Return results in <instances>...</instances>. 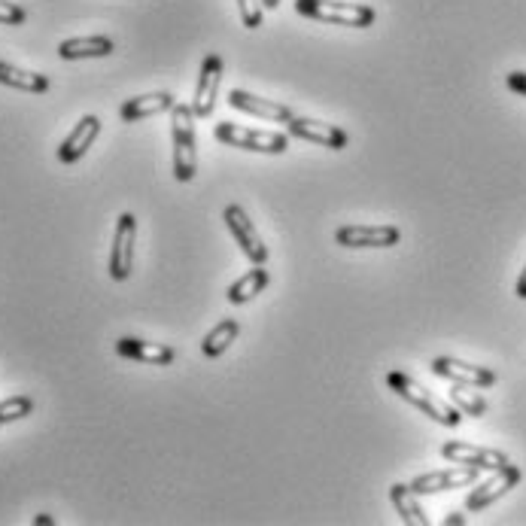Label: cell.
Masks as SVG:
<instances>
[{
	"label": "cell",
	"instance_id": "cell-1",
	"mask_svg": "<svg viewBox=\"0 0 526 526\" xmlns=\"http://www.w3.org/2000/svg\"><path fill=\"white\" fill-rule=\"evenodd\" d=\"M195 113L192 104H174L171 110V137H174V177L192 183L198 174V140H195Z\"/></svg>",
	"mask_w": 526,
	"mask_h": 526
},
{
	"label": "cell",
	"instance_id": "cell-2",
	"mask_svg": "<svg viewBox=\"0 0 526 526\" xmlns=\"http://www.w3.org/2000/svg\"><path fill=\"white\" fill-rule=\"evenodd\" d=\"M387 384H390V390H393L399 399H405L408 405H414L417 411H423V414L432 417L435 423L450 426V429L460 426L463 411H457L454 405H447V402L435 399L426 387H420L414 378H408V374H402V371H390V374H387Z\"/></svg>",
	"mask_w": 526,
	"mask_h": 526
},
{
	"label": "cell",
	"instance_id": "cell-3",
	"mask_svg": "<svg viewBox=\"0 0 526 526\" xmlns=\"http://www.w3.org/2000/svg\"><path fill=\"white\" fill-rule=\"evenodd\" d=\"M295 10L314 22L338 28H368L378 19V13L365 4H338V0H295Z\"/></svg>",
	"mask_w": 526,
	"mask_h": 526
},
{
	"label": "cell",
	"instance_id": "cell-4",
	"mask_svg": "<svg viewBox=\"0 0 526 526\" xmlns=\"http://www.w3.org/2000/svg\"><path fill=\"white\" fill-rule=\"evenodd\" d=\"M213 137L219 143L229 146H241L250 149V153H268V156H280L289 149V137L280 131H256V128H241L235 122H219L213 125Z\"/></svg>",
	"mask_w": 526,
	"mask_h": 526
},
{
	"label": "cell",
	"instance_id": "cell-5",
	"mask_svg": "<svg viewBox=\"0 0 526 526\" xmlns=\"http://www.w3.org/2000/svg\"><path fill=\"white\" fill-rule=\"evenodd\" d=\"M399 241H402V232L396 225H341L335 232V244L350 250H384V247H396Z\"/></svg>",
	"mask_w": 526,
	"mask_h": 526
},
{
	"label": "cell",
	"instance_id": "cell-6",
	"mask_svg": "<svg viewBox=\"0 0 526 526\" xmlns=\"http://www.w3.org/2000/svg\"><path fill=\"white\" fill-rule=\"evenodd\" d=\"M441 457L457 463V466H475L481 472H496L505 463H511L502 450L496 447H481V444H469V441H444L441 444Z\"/></svg>",
	"mask_w": 526,
	"mask_h": 526
},
{
	"label": "cell",
	"instance_id": "cell-7",
	"mask_svg": "<svg viewBox=\"0 0 526 526\" xmlns=\"http://www.w3.org/2000/svg\"><path fill=\"white\" fill-rule=\"evenodd\" d=\"M134 244H137V219L131 213H122L116 219V235H113V250H110V277L116 283L128 280L134 268Z\"/></svg>",
	"mask_w": 526,
	"mask_h": 526
},
{
	"label": "cell",
	"instance_id": "cell-8",
	"mask_svg": "<svg viewBox=\"0 0 526 526\" xmlns=\"http://www.w3.org/2000/svg\"><path fill=\"white\" fill-rule=\"evenodd\" d=\"M222 219H225V225L232 229L235 241L241 244L244 256H247L253 265H265V262H268V247H265V241L259 238L256 225L250 222L247 210H244L241 204H229V207H225V213H222Z\"/></svg>",
	"mask_w": 526,
	"mask_h": 526
},
{
	"label": "cell",
	"instance_id": "cell-9",
	"mask_svg": "<svg viewBox=\"0 0 526 526\" xmlns=\"http://www.w3.org/2000/svg\"><path fill=\"white\" fill-rule=\"evenodd\" d=\"M429 368H432L435 378H444V381H450V384H466V387H475V390H484V387H493V384H496V371H493V368L469 365V362L450 359V356L432 359Z\"/></svg>",
	"mask_w": 526,
	"mask_h": 526
},
{
	"label": "cell",
	"instance_id": "cell-10",
	"mask_svg": "<svg viewBox=\"0 0 526 526\" xmlns=\"http://www.w3.org/2000/svg\"><path fill=\"white\" fill-rule=\"evenodd\" d=\"M478 475H481V469H475V466H457V469H441V472L420 475L408 487L417 496H432V493H444V490L472 487V484H478Z\"/></svg>",
	"mask_w": 526,
	"mask_h": 526
},
{
	"label": "cell",
	"instance_id": "cell-11",
	"mask_svg": "<svg viewBox=\"0 0 526 526\" xmlns=\"http://www.w3.org/2000/svg\"><path fill=\"white\" fill-rule=\"evenodd\" d=\"M219 80H222V58L216 52L204 55L201 61V73H198V86H195V98H192V113L195 119H207L216 107V95H219Z\"/></svg>",
	"mask_w": 526,
	"mask_h": 526
},
{
	"label": "cell",
	"instance_id": "cell-12",
	"mask_svg": "<svg viewBox=\"0 0 526 526\" xmlns=\"http://www.w3.org/2000/svg\"><path fill=\"white\" fill-rule=\"evenodd\" d=\"M520 478H523V472H520L514 463H505L502 469H496V472H493V478H490V481L478 484V487L469 493V499H466V511H481V508L493 505V502H496V499H502L508 490H514V487L520 484Z\"/></svg>",
	"mask_w": 526,
	"mask_h": 526
},
{
	"label": "cell",
	"instance_id": "cell-13",
	"mask_svg": "<svg viewBox=\"0 0 526 526\" xmlns=\"http://www.w3.org/2000/svg\"><path fill=\"white\" fill-rule=\"evenodd\" d=\"M101 134V119L98 116H83L80 122H77V128H73L64 140H61V146H58V162H64V165H73V162H80L89 149H92V143H95V137Z\"/></svg>",
	"mask_w": 526,
	"mask_h": 526
},
{
	"label": "cell",
	"instance_id": "cell-14",
	"mask_svg": "<svg viewBox=\"0 0 526 526\" xmlns=\"http://www.w3.org/2000/svg\"><path fill=\"white\" fill-rule=\"evenodd\" d=\"M286 125H289L292 137H302L308 143H317V146H326V149H344L347 146V134L338 125H326V122H317V119H305V116H292Z\"/></svg>",
	"mask_w": 526,
	"mask_h": 526
},
{
	"label": "cell",
	"instance_id": "cell-15",
	"mask_svg": "<svg viewBox=\"0 0 526 526\" xmlns=\"http://www.w3.org/2000/svg\"><path fill=\"white\" fill-rule=\"evenodd\" d=\"M174 95L171 92H149V95H140V98H131L119 107V116L122 122H140V119H149V116H159V113H168L174 110Z\"/></svg>",
	"mask_w": 526,
	"mask_h": 526
},
{
	"label": "cell",
	"instance_id": "cell-16",
	"mask_svg": "<svg viewBox=\"0 0 526 526\" xmlns=\"http://www.w3.org/2000/svg\"><path fill=\"white\" fill-rule=\"evenodd\" d=\"M229 104L241 113H250V116H259V119H271V122H289L295 113L286 107V104H277V101H265V98H256L250 92H241L235 89L229 95Z\"/></svg>",
	"mask_w": 526,
	"mask_h": 526
},
{
	"label": "cell",
	"instance_id": "cell-17",
	"mask_svg": "<svg viewBox=\"0 0 526 526\" xmlns=\"http://www.w3.org/2000/svg\"><path fill=\"white\" fill-rule=\"evenodd\" d=\"M116 353L125 359H134V362H146V365H171L174 362V350L168 344H149V341H137V338H119Z\"/></svg>",
	"mask_w": 526,
	"mask_h": 526
},
{
	"label": "cell",
	"instance_id": "cell-18",
	"mask_svg": "<svg viewBox=\"0 0 526 526\" xmlns=\"http://www.w3.org/2000/svg\"><path fill=\"white\" fill-rule=\"evenodd\" d=\"M113 40L104 37V34H95V37H73V40H64L58 46V55L64 61H80V58H107L113 55Z\"/></svg>",
	"mask_w": 526,
	"mask_h": 526
},
{
	"label": "cell",
	"instance_id": "cell-19",
	"mask_svg": "<svg viewBox=\"0 0 526 526\" xmlns=\"http://www.w3.org/2000/svg\"><path fill=\"white\" fill-rule=\"evenodd\" d=\"M0 83L10 86V89H19V92H28V95L49 92V77L34 73V70H22V67L7 64V61H0Z\"/></svg>",
	"mask_w": 526,
	"mask_h": 526
},
{
	"label": "cell",
	"instance_id": "cell-20",
	"mask_svg": "<svg viewBox=\"0 0 526 526\" xmlns=\"http://www.w3.org/2000/svg\"><path fill=\"white\" fill-rule=\"evenodd\" d=\"M390 502L408 526H429V517H426L423 505L417 502V493L408 484H393L390 487Z\"/></svg>",
	"mask_w": 526,
	"mask_h": 526
},
{
	"label": "cell",
	"instance_id": "cell-21",
	"mask_svg": "<svg viewBox=\"0 0 526 526\" xmlns=\"http://www.w3.org/2000/svg\"><path fill=\"white\" fill-rule=\"evenodd\" d=\"M268 280H271V274L265 271V265H253V271H247L238 283H232V289H229V302H232V305H244V302H250V298H256V295L268 286Z\"/></svg>",
	"mask_w": 526,
	"mask_h": 526
},
{
	"label": "cell",
	"instance_id": "cell-22",
	"mask_svg": "<svg viewBox=\"0 0 526 526\" xmlns=\"http://www.w3.org/2000/svg\"><path fill=\"white\" fill-rule=\"evenodd\" d=\"M238 332H241V323L238 320H219L216 323V329L204 338V344H201V350H204V356H222L225 350H229V344H235V338H238Z\"/></svg>",
	"mask_w": 526,
	"mask_h": 526
},
{
	"label": "cell",
	"instance_id": "cell-23",
	"mask_svg": "<svg viewBox=\"0 0 526 526\" xmlns=\"http://www.w3.org/2000/svg\"><path fill=\"white\" fill-rule=\"evenodd\" d=\"M450 405L457 411L469 414V417H484L487 414V402L481 393H475V387H466V384H454L450 390Z\"/></svg>",
	"mask_w": 526,
	"mask_h": 526
},
{
	"label": "cell",
	"instance_id": "cell-24",
	"mask_svg": "<svg viewBox=\"0 0 526 526\" xmlns=\"http://www.w3.org/2000/svg\"><path fill=\"white\" fill-rule=\"evenodd\" d=\"M34 411V402L28 396H13V399H4L0 402V426L7 423H16L22 417H28Z\"/></svg>",
	"mask_w": 526,
	"mask_h": 526
},
{
	"label": "cell",
	"instance_id": "cell-25",
	"mask_svg": "<svg viewBox=\"0 0 526 526\" xmlns=\"http://www.w3.org/2000/svg\"><path fill=\"white\" fill-rule=\"evenodd\" d=\"M238 10H241V22L244 28H259L262 25V0H238Z\"/></svg>",
	"mask_w": 526,
	"mask_h": 526
},
{
	"label": "cell",
	"instance_id": "cell-26",
	"mask_svg": "<svg viewBox=\"0 0 526 526\" xmlns=\"http://www.w3.org/2000/svg\"><path fill=\"white\" fill-rule=\"evenodd\" d=\"M28 19V13L10 0H0V25H22Z\"/></svg>",
	"mask_w": 526,
	"mask_h": 526
},
{
	"label": "cell",
	"instance_id": "cell-27",
	"mask_svg": "<svg viewBox=\"0 0 526 526\" xmlns=\"http://www.w3.org/2000/svg\"><path fill=\"white\" fill-rule=\"evenodd\" d=\"M505 83H508L511 92H517V95L526 98V73H523V70H511L508 77H505Z\"/></svg>",
	"mask_w": 526,
	"mask_h": 526
},
{
	"label": "cell",
	"instance_id": "cell-28",
	"mask_svg": "<svg viewBox=\"0 0 526 526\" xmlns=\"http://www.w3.org/2000/svg\"><path fill=\"white\" fill-rule=\"evenodd\" d=\"M514 292H517V298H526V265H523V271H520V277H517Z\"/></svg>",
	"mask_w": 526,
	"mask_h": 526
},
{
	"label": "cell",
	"instance_id": "cell-29",
	"mask_svg": "<svg viewBox=\"0 0 526 526\" xmlns=\"http://www.w3.org/2000/svg\"><path fill=\"white\" fill-rule=\"evenodd\" d=\"M447 523H466V517H463L460 511H454V514H450V517H447Z\"/></svg>",
	"mask_w": 526,
	"mask_h": 526
},
{
	"label": "cell",
	"instance_id": "cell-30",
	"mask_svg": "<svg viewBox=\"0 0 526 526\" xmlns=\"http://www.w3.org/2000/svg\"><path fill=\"white\" fill-rule=\"evenodd\" d=\"M262 7H265V10H277L280 0H262Z\"/></svg>",
	"mask_w": 526,
	"mask_h": 526
}]
</instances>
